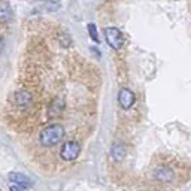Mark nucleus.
Masks as SVG:
<instances>
[{
    "instance_id": "1",
    "label": "nucleus",
    "mask_w": 191,
    "mask_h": 191,
    "mask_svg": "<svg viewBox=\"0 0 191 191\" xmlns=\"http://www.w3.org/2000/svg\"><path fill=\"white\" fill-rule=\"evenodd\" d=\"M64 127L58 122L49 124L45 128H42V131L39 133V143L42 146H54L57 143H60L64 137Z\"/></svg>"
},
{
    "instance_id": "2",
    "label": "nucleus",
    "mask_w": 191,
    "mask_h": 191,
    "mask_svg": "<svg viewBox=\"0 0 191 191\" xmlns=\"http://www.w3.org/2000/svg\"><path fill=\"white\" fill-rule=\"evenodd\" d=\"M105 38H106L108 45L115 51L121 49L124 45V36H122L121 30L116 27H106L105 29Z\"/></svg>"
},
{
    "instance_id": "3",
    "label": "nucleus",
    "mask_w": 191,
    "mask_h": 191,
    "mask_svg": "<svg viewBox=\"0 0 191 191\" xmlns=\"http://www.w3.org/2000/svg\"><path fill=\"white\" fill-rule=\"evenodd\" d=\"M79 154H81V143L76 142V140H69V142L63 143V146L60 149V157L64 161H73V160H76Z\"/></svg>"
},
{
    "instance_id": "4",
    "label": "nucleus",
    "mask_w": 191,
    "mask_h": 191,
    "mask_svg": "<svg viewBox=\"0 0 191 191\" xmlns=\"http://www.w3.org/2000/svg\"><path fill=\"white\" fill-rule=\"evenodd\" d=\"M118 102H119V106H121L124 111H127V109H130V108L134 105L136 96H134V93H133L131 90H128V88H121L119 93H118Z\"/></svg>"
},
{
    "instance_id": "5",
    "label": "nucleus",
    "mask_w": 191,
    "mask_h": 191,
    "mask_svg": "<svg viewBox=\"0 0 191 191\" xmlns=\"http://www.w3.org/2000/svg\"><path fill=\"white\" fill-rule=\"evenodd\" d=\"M64 99L63 97H55V99H52L51 100V103L48 105V111H46V115H48V118L49 119H55V118H58L61 112L64 111Z\"/></svg>"
},
{
    "instance_id": "6",
    "label": "nucleus",
    "mask_w": 191,
    "mask_h": 191,
    "mask_svg": "<svg viewBox=\"0 0 191 191\" xmlns=\"http://www.w3.org/2000/svg\"><path fill=\"white\" fill-rule=\"evenodd\" d=\"M14 100H15L17 108H20V109H27V108L32 105V102H33V96H32V93L27 91V90H20V91L15 93Z\"/></svg>"
},
{
    "instance_id": "7",
    "label": "nucleus",
    "mask_w": 191,
    "mask_h": 191,
    "mask_svg": "<svg viewBox=\"0 0 191 191\" xmlns=\"http://www.w3.org/2000/svg\"><path fill=\"white\" fill-rule=\"evenodd\" d=\"M154 176L158 182H172L175 179V172L169 166H158L154 170Z\"/></svg>"
},
{
    "instance_id": "8",
    "label": "nucleus",
    "mask_w": 191,
    "mask_h": 191,
    "mask_svg": "<svg viewBox=\"0 0 191 191\" xmlns=\"http://www.w3.org/2000/svg\"><path fill=\"white\" fill-rule=\"evenodd\" d=\"M9 181H11V184H17V185H20L26 190L33 185V182L29 176H26L23 173H18V172H11L9 173Z\"/></svg>"
},
{
    "instance_id": "9",
    "label": "nucleus",
    "mask_w": 191,
    "mask_h": 191,
    "mask_svg": "<svg viewBox=\"0 0 191 191\" xmlns=\"http://www.w3.org/2000/svg\"><path fill=\"white\" fill-rule=\"evenodd\" d=\"M12 18V8L6 2H0V23H8Z\"/></svg>"
},
{
    "instance_id": "10",
    "label": "nucleus",
    "mask_w": 191,
    "mask_h": 191,
    "mask_svg": "<svg viewBox=\"0 0 191 191\" xmlns=\"http://www.w3.org/2000/svg\"><path fill=\"white\" fill-rule=\"evenodd\" d=\"M124 155H125V148H124V145L122 143H114L112 145V148H111V157H112V160L114 161H121L122 158H124Z\"/></svg>"
},
{
    "instance_id": "11",
    "label": "nucleus",
    "mask_w": 191,
    "mask_h": 191,
    "mask_svg": "<svg viewBox=\"0 0 191 191\" xmlns=\"http://www.w3.org/2000/svg\"><path fill=\"white\" fill-rule=\"evenodd\" d=\"M87 29H88V33H90V38L93 39V40H96V42H99V35H97V29H96V24H93V23H90Z\"/></svg>"
},
{
    "instance_id": "12",
    "label": "nucleus",
    "mask_w": 191,
    "mask_h": 191,
    "mask_svg": "<svg viewBox=\"0 0 191 191\" xmlns=\"http://www.w3.org/2000/svg\"><path fill=\"white\" fill-rule=\"evenodd\" d=\"M58 40H60V43H61L64 48H67V46L70 45V42H72V40H70V36H69L67 33H61L60 38H58Z\"/></svg>"
},
{
    "instance_id": "13",
    "label": "nucleus",
    "mask_w": 191,
    "mask_h": 191,
    "mask_svg": "<svg viewBox=\"0 0 191 191\" xmlns=\"http://www.w3.org/2000/svg\"><path fill=\"white\" fill-rule=\"evenodd\" d=\"M9 190L11 191H26V188H23V187H20L17 184H11L9 185Z\"/></svg>"
}]
</instances>
